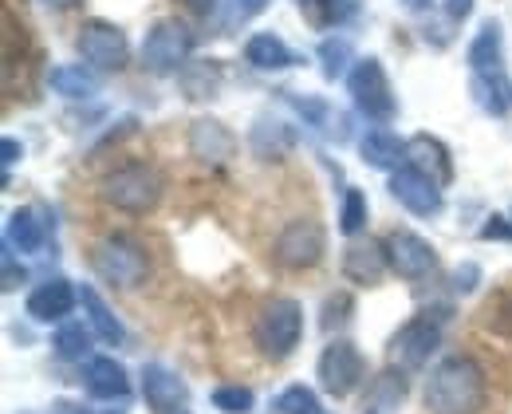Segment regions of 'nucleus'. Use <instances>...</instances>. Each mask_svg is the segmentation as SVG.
Segmentation results:
<instances>
[{"label":"nucleus","mask_w":512,"mask_h":414,"mask_svg":"<svg viewBox=\"0 0 512 414\" xmlns=\"http://www.w3.org/2000/svg\"><path fill=\"white\" fill-rule=\"evenodd\" d=\"M316 375H320V387L335 399H347L363 387L367 379V359L363 351L351 344V340H331L323 347L320 363H316Z\"/></svg>","instance_id":"obj_7"},{"label":"nucleus","mask_w":512,"mask_h":414,"mask_svg":"<svg viewBox=\"0 0 512 414\" xmlns=\"http://www.w3.org/2000/svg\"><path fill=\"white\" fill-rule=\"evenodd\" d=\"M359 154H363L367 166L390 170V166H398V162L406 158V142H398L390 131H371V135L359 142Z\"/></svg>","instance_id":"obj_24"},{"label":"nucleus","mask_w":512,"mask_h":414,"mask_svg":"<svg viewBox=\"0 0 512 414\" xmlns=\"http://www.w3.org/2000/svg\"><path fill=\"white\" fill-rule=\"evenodd\" d=\"M304 340V308L292 296H276L260 308L253 324V344L260 347L264 359H288Z\"/></svg>","instance_id":"obj_3"},{"label":"nucleus","mask_w":512,"mask_h":414,"mask_svg":"<svg viewBox=\"0 0 512 414\" xmlns=\"http://www.w3.org/2000/svg\"><path fill=\"white\" fill-rule=\"evenodd\" d=\"M320 60H323V75H327V79L343 75V71H347V60H351V44H347V40H323Z\"/></svg>","instance_id":"obj_31"},{"label":"nucleus","mask_w":512,"mask_h":414,"mask_svg":"<svg viewBox=\"0 0 512 414\" xmlns=\"http://www.w3.org/2000/svg\"><path fill=\"white\" fill-rule=\"evenodd\" d=\"M193 8H197V12H209V8H213V4H217V0H190Z\"/></svg>","instance_id":"obj_40"},{"label":"nucleus","mask_w":512,"mask_h":414,"mask_svg":"<svg viewBox=\"0 0 512 414\" xmlns=\"http://www.w3.org/2000/svg\"><path fill=\"white\" fill-rule=\"evenodd\" d=\"M190 150H193V158L221 166V162H229V158H233L237 138L229 135L217 119H197V123L190 127Z\"/></svg>","instance_id":"obj_17"},{"label":"nucleus","mask_w":512,"mask_h":414,"mask_svg":"<svg viewBox=\"0 0 512 414\" xmlns=\"http://www.w3.org/2000/svg\"><path fill=\"white\" fill-rule=\"evenodd\" d=\"M339 229H343L347 237H355V233H363V229H367V198H363V190H347V194H343Z\"/></svg>","instance_id":"obj_29"},{"label":"nucleus","mask_w":512,"mask_h":414,"mask_svg":"<svg viewBox=\"0 0 512 414\" xmlns=\"http://www.w3.org/2000/svg\"><path fill=\"white\" fill-rule=\"evenodd\" d=\"M67 414H123V411H67Z\"/></svg>","instance_id":"obj_42"},{"label":"nucleus","mask_w":512,"mask_h":414,"mask_svg":"<svg viewBox=\"0 0 512 414\" xmlns=\"http://www.w3.org/2000/svg\"><path fill=\"white\" fill-rule=\"evenodd\" d=\"M4 288H16V261H12V253H4Z\"/></svg>","instance_id":"obj_39"},{"label":"nucleus","mask_w":512,"mask_h":414,"mask_svg":"<svg viewBox=\"0 0 512 414\" xmlns=\"http://www.w3.org/2000/svg\"><path fill=\"white\" fill-rule=\"evenodd\" d=\"M276 411L280 414H327L320 403V395L312 391V387H304V383H296V387H284L280 391V399H276Z\"/></svg>","instance_id":"obj_26"},{"label":"nucleus","mask_w":512,"mask_h":414,"mask_svg":"<svg viewBox=\"0 0 512 414\" xmlns=\"http://www.w3.org/2000/svg\"><path fill=\"white\" fill-rule=\"evenodd\" d=\"M422 4H426V0H406V8H422Z\"/></svg>","instance_id":"obj_43"},{"label":"nucleus","mask_w":512,"mask_h":414,"mask_svg":"<svg viewBox=\"0 0 512 414\" xmlns=\"http://www.w3.org/2000/svg\"><path fill=\"white\" fill-rule=\"evenodd\" d=\"M44 4H48V8H71L75 0H44Z\"/></svg>","instance_id":"obj_41"},{"label":"nucleus","mask_w":512,"mask_h":414,"mask_svg":"<svg viewBox=\"0 0 512 414\" xmlns=\"http://www.w3.org/2000/svg\"><path fill=\"white\" fill-rule=\"evenodd\" d=\"M485 371L473 355H449L430 371L426 411L430 414H481L485 407Z\"/></svg>","instance_id":"obj_1"},{"label":"nucleus","mask_w":512,"mask_h":414,"mask_svg":"<svg viewBox=\"0 0 512 414\" xmlns=\"http://www.w3.org/2000/svg\"><path fill=\"white\" fill-rule=\"evenodd\" d=\"M485 324H489L497 336H509L512 340V292L497 296V300L485 308Z\"/></svg>","instance_id":"obj_33"},{"label":"nucleus","mask_w":512,"mask_h":414,"mask_svg":"<svg viewBox=\"0 0 512 414\" xmlns=\"http://www.w3.org/2000/svg\"><path fill=\"white\" fill-rule=\"evenodd\" d=\"M75 300H79V292L67 280H60V276L56 280H44V284H36L28 292V316L40 320V324H56V320L71 316Z\"/></svg>","instance_id":"obj_13"},{"label":"nucleus","mask_w":512,"mask_h":414,"mask_svg":"<svg viewBox=\"0 0 512 414\" xmlns=\"http://www.w3.org/2000/svg\"><path fill=\"white\" fill-rule=\"evenodd\" d=\"M406 166L422 170L426 178H434L438 186L453 182V158H449L446 142L434 135H414L406 142Z\"/></svg>","instance_id":"obj_14"},{"label":"nucleus","mask_w":512,"mask_h":414,"mask_svg":"<svg viewBox=\"0 0 512 414\" xmlns=\"http://www.w3.org/2000/svg\"><path fill=\"white\" fill-rule=\"evenodd\" d=\"M390 194L402 209H410L414 217H434L442 213V186L434 178H426L414 166H402L390 174Z\"/></svg>","instance_id":"obj_12"},{"label":"nucleus","mask_w":512,"mask_h":414,"mask_svg":"<svg viewBox=\"0 0 512 414\" xmlns=\"http://www.w3.org/2000/svg\"><path fill=\"white\" fill-rule=\"evenodd\" d=\"M95 273L103 276L107 284H115V288H138L146 276H150V257H146V249L127 237V233H111V237H103L99 245H95Z\"/></svg>","instance_id":"obj_4"},{"label":"nucleus","mask_w":512,"mask_h":414,"mask_svg":"<svg viewBox=\"0 0 512 414\" xmlns=\"http://www.w3.org/2000/svg\"><path fill=\"white\" fill-rule=\"evenodd\" d=\"M0 154H4V166H12L24 150H20V142H16V138H4V142H0Z\"/></svg>","instance_id":"obj_38"},{"label":"nucleus","mask_w":512,"mask_h":414,"mask_svg":"<svg viewBox=\"0 0 512 414\" xmlns=\"http://www.w3.org/2000/svg\"><path fill=\"white\" fill-rule=\"evenodd\" d=\"M347 87H351V99H355V107H359L367 119H375V123H390V119L398 115V99H394V87H390V79H386L383 64H379L375 56L359 60L355 68L347 71Z\"/></svg>","instance_id":"obj_5"},{"label":"nucleus","mask_w":512,"mask_h":414,"mask_svg":"<svg viewBox=\"0 0 512 414\" xmlns=\"http://www.w3.org/2000/svg\"><path fill=\"white\" fill-rule=\"evenodd\" d=\"M48 83H52V87H56L64 99H87V95H95V91H99V79H95L87 68H79V64L52 68Z\"/></svg>","instance_id":"obj_25"},{"label":"nucleus","mask_w":512,"mask_h":414,"mask_svg":"<svg viewBox=\"0 0 512 414\" xmlns=\"http://www.w3.org/2000/svg\"><path fill=\"white\" fill-rule=\"evenodd\" d=\"M56 351H60L64 359H83V355H87V328H83V324H67V328H60Z\"/></svg>","instance_id":"obj_32"},{"label":"nucleus","mask_w":512,"mask_h":414,"mask_svg":"<svg viewBox=\"0 0 512 414\" xmlns=\"http://www.w3.org/2000/svg\"><path fill=\"white\" fill-rule=\"evenodd\" d=\"M44 221L32 213V209H16L8 217V229H4V241L8 249H20V253H40L44 249Z\"/></svg>","instance_id":"obj_23"},{"label":"nucleus","mask_w":512,"mask_h":414,"mask_svg":"<svg viewBox=\"0 0 512 414\" xmlns=\"http://www.w3.org/2000/svg\"><path fill=\"white\" fill-rule=\"evenodd\" d=\"M256 403V395L241 383H229V387H217L213 391V407L221 414H249Z\"/></svg>","instance_id":"obj_30"},{"label":"nucleus","mask_w":512,"mask_h":414,"mask_svg":"<svg viewBox=\"0 0 512 414\" xmlns=\"http://www.w3.org/2000/svg\"><path fill=\"white\" fill-rule=\"evenodd\" d=\"M193 52V32L182 20H158L142 40V68L154 75L182 71Z\"/></svg>","instance_id":"obj_6"},{"label":"nucleus","mask_w":512,"mask_h":414,"mask_svg":"<svg viewBox=\"0 0 512 414\" xmlns=\"http://www.w3.org/2000/svg\"><path fill=\"white\" fill-rule=\"evenodd\" d=\"M473 280H477V265H465V269L453 273V288H457V292H473V288H477Z\"/></svg>","instance_id":"obj_35"},{"label":"nucleus","mask_w":512,"mask_h":414,"mask_svg":"<svg viewBox=\"0 0 512 414\" xmlns=\"http://www.w3.org/2000/svg\"><path fill=\"white\" fill-rule=\"evenodd\" d=\"M79 304H83V312H87V324H91V332L103 340V344H123V320L103 304V296L95 292V288H83L79 292Z\"/></svg>","instance_id":"obj_22"},{"label":"nucleus","mask_w":512,"mask_h":414,"mask_svg":"<svg viewBox=\"0 0 512 414\" xmlns=\"http://www.w3.org/2000/svg\"><path fill=\"white\" fill-rule=\"evenodd\" d=\"M473 12V0H446V16L457 24V20H465Z\"/></svg>","instance_id":"obj_36"},{"label":"nucleus","mask_w":512,"mask_h":414,"mask_svg":"<svg viewBox=\"0 0 512 414\" xmlns=\"http://www.w3.org/2000/svg\"><path fill=\"white\" fill-rule=\"evenodd\" d=\"M481 241H512L509 217H489V225L481 229Z\"/></svg>","instance_id":"obj_34"},{"label":"nucleus","mask_w":512,"mask_h":414,"mask_svg":"<svg viewBox=\"0 0 512 414\" xmlns=\"http://www.w3.org/2000/svg\"><path fill=\"white\" fill-rule=\"evenodd\" d=\"M245 60H249L256 71H284L296 64L292 48H288L280 36H272V32H256L253 40L245 44Z\"/></svg>","instance_id":"obj_20"},{"label":"nucleus","mask_w":512,"mask_h":414,"mask_svg":"<svg viewBox=\"0 0 512 414\" xmlns=\"http://www.w3.org/2000/svg\"><path fill=\"white\" fill-rule=\"evenodd\" d=\"M79 56L95 71H123L130 64V40L119 24L107 20H87L75 36Z\"/></svg>","instance_id":"obj_8"},{"label":"nucleus","mask_w":512,"mask_h":414,"mask_svg":"<svg viewBox=\"0 0 512 414\" xmlns=\"http://www.w3.org/2000/svg\"><path fill=\"white\" fill-rule=\"evenodd\" d=\"M162 190H166V186H162V174H158L154 166H146V162H127V166H119V170H111V174L103 178L99 198L111 209H119V213L142 217V213L158 209Z\"/></svg>","instance_id":"obj_2"},{"label":"nucleus","mask_w":512,"mask_h":414,"mask_svg":"<svg viewBox=\"0 0 512 414\" xmlns=\"http://www.w3.org/2000/svg\"><path fill=\"white\" fill-rule=\"evenodd\" d=\"M327 253V233H323L320 221L312 217H300V221H288L284 233L276 237V261L292 273H304V269H316Z\"/></svg>","instance_id":"obj_9"},{"label":"nucleus","mask_w":512,"mask_h":414,"mask_svg":"<svg viewBox=\"0 0 512 414\" xmlns=\"http://www.w3.org/2000/svg\"><path fill=\"white\" fill-rule=\"evenodd\" d=\"M166 414H193V411H186V407H174V411H166Z\"/></svg>","instance_id":"obj_44"},{"label":"nucleus","mask_w":512,"mask_h":414,"mask_svg":"<svg viewBox=\"0 0 512 414\" xmlns=\"http://www.w3.org/2000/svg\"><path fill=\"white\" fill-rule=\"evenodd\" d=\"M465 60H469L473 71L501 68V60H505V36H501V24H497V20H485V24H481V32L473 36Z\"/></svg>","instance_id":"obj_21"},{"label":"nucleus","mask_w":512,"mask_h":414,"mask_svg":"<svg viewBox=\"0 0 512 414\" xmlns=\"http://www.w3.org/2000/svg\"><path fill=\"white\" fill-rule=\"evenodd\" d=\"M473 99L485 115H509L512 111V75L505 68H493V71H473Z\"/></svg>","instance_id":"obj_16"},{"label":"nucleus","mask_w":512,"mask_h":414,"mask_svg":"<svg viewBox=\"0 0 512 414\" xmlns=\"http://www.w3.org/2000/svg\"><path fill=\"white\" fill-rule=\"evenodd\" d=\"M264 4H268V0H233V12H237V16L245 20V16H253V12H260Z\"/></svg>","instance_id":"obj_37"},{"label":"nucleus","mask_w":512,"mask_h":414,"mask_svg":"<svg viewBox=\"0 0 512 414\" xmlns=\"http://www.w3.org/2000/svg\"><path fill=\"white\" fill-rule=\"evenodd\" d=\"M87 391L95 399H127L130 395V379H127V367L111 355H99V359H87Z\"/></svg>","instance_id":"obj_18"},{"label":"nucleus","mask_w":512,"mask_h":414,"mask_svg":"<svg viewBox=\"0 0 512 414\" xmlns=\"http://www.w3.org/2000/svg\"><path fill=\"white\" fill-rule=\"evenodd\" d=\"M383 245H386V257H390V269L402 276V280H422V276L434 273V265H438L434 245L426 237L410 233V229H394Z\"/></svg>","instance_id":"obj_11"},{"label":"nucleus","mask_w":512,"mask_h":414,"mask_svg":"<svg viewBox=\"0 0 512 414\" xmlns=\"http://www.w3.org/2000/svg\"><path fill=\"white\" fill-rule=\"evenodd\" d=\"M300 4V12L316 24V28H331V24H339L355 4L351 0H296Z\"/></svg>","instance_id":"obj_27"},{"label":"nucleus","mask_w":512,"mask_h":414,"mask_svg":"<svg viewBox=\"0 0 512 414\" xmlns=\"http://www.w3.org/2000/svg\"><path fill=\"white\" fill-rule=\"evenodd\" d=\"M438 344H442V316L422 312V316L406 320L394 332V340H390V363L394 367H422L434 355Z\"/></svg>","instance_id":"obj_10"},{"label":"nucleus","mask_w":512,"mask_h":414,"mask_svg":"<svg viewBox=\"0 0 512 414\" xmlns=\"http://www.w3.org/2000/svg\"><path fill=\"white\" fill-rule=\"evenodd\" d=\"M390 269V257H386V245L375 241H359L343 253V276L355 280V284H379L383 273Z\"/></svg>","instance_id":"obj_19"},{"label":"nucleus","mask_w":512,"mask_h":414,"mask_svg":"<svg viewBox=\"0 0 512 414\" xmlns=\"http://www.w3.org/2000/svg\"><path fill=\"white\" fill-rule=\"evenodd\" d=\"M221 87V71L213 60H201V64H193L186 71V91H190V99H213V91Z\"/></svg>","instance_id":"obj_28"},{"label":"nucleus","mask_w":512,"mask_h":414,"mask_svg":"<svg viewBox=\"0 0 512 414\" xmlns=\"http://www.w3.org/2000/svg\"><path fill=\"white\" fill-rule=\"evenodd\" d=\"M142 395H146V403L154 407V414L186 407V383H182L174 371L158 367V363H150V367L142 371Z\"/></svg>","instance_id":"obj_15"}]
</instances>
